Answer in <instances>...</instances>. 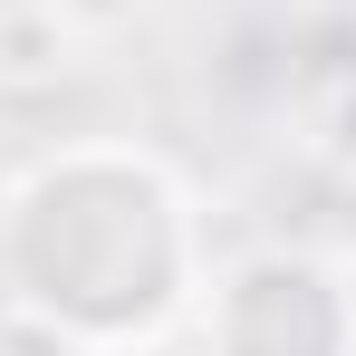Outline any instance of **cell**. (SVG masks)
Masks as SVG:
<instances>
[{
	"label": "cell",
	"mask_w": 356,
	"mask_h": 356,
	"mask_svg": "<svg viewBox=\"0 0 356 356\" xmlns=\"http://www.w3.org/2000/svg\"><path fill=\"white\" fill-rule=\"evenodd\" d=\"M212 280L193 183L125 135H77L0 183V308L58 356L164 347Z\"/></svg>",
	"instance_id": "cell-1"
},
{
	"label": "cell",
	"mask_w": 356,
	"mask_h": 356,
	"mask_svg": "<svg viewBox=\"0 0 356 356\" xmlns=\"http://www.w3.org/2000/svg\"><path fill=\"white\" fill-rule=\"evenodd\" d=\"M202 356H356V270L318 241H250L193 298Z\"/></svg>",
	"instance_id": "cell-2"
},
{
	"label": "cell",
	"mask_w": 356,
	"mask_h": 356,
	"mask_svg": "<svg viewBox=\"0 0 356 356\" xmlns=\"http://www.w3.org/2000/svg\"><path fill=\"white\" fill-rule=\"evenodd\" d=\"M77 67V29L49 0H0V87H58Z\"/></svg>",
	"instance_id": "cell-3"
},
{
	"label": "cell",
	"mask_w": 356,
	"mask_h": 356,
	"mask_svg": "<svg viewBox=\"0 0 356 356\" xmlns=\"http://www.w3.org/2000/svg\"><path fill=\"white\" fill-rule=\"evenodd\" d=\"M77 39H106V29H125V19H145V0H49Z\"/></svg>",
	"instance_id": "cell-4"
}]
</instances>
